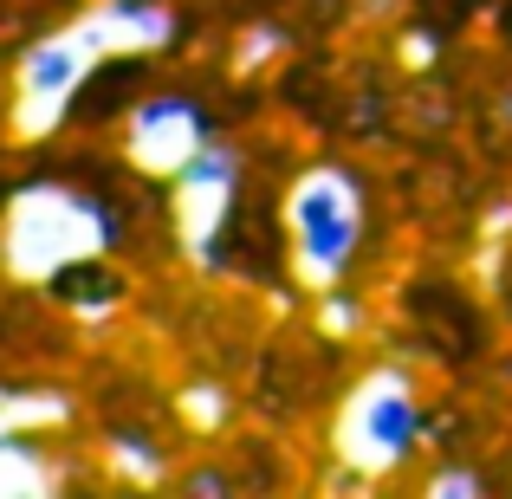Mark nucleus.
<instances>
[{
  "mask_svg": "<svg viewBox=\"0 0 512 499\" xmlns=\"http://www.w3.org/2000/svg\"><path fill=\"white\" fill-rule=\"evenodd\" d=\"M286 260L312 292L344 286L370 247V182L350 163H305L279 195Z\"/></svg>",
  "mask_w": 512,
  "mask_h": 499,
  "instance_id": "nucleus-1",
  "label": "nucleus"
},
{
  "mask_svg": "<svg viewBox=\"0 0 512 499\" xmlns=\"http://www.w3.org/2000/svg\"><path fill=\"white\" fill-rule=\"evenodd\" d=\"M46 299L65 305V312H78V318H104L130 299V279L117 273V266H104V253H78V260H65V266L46 273Z\"/></svg>",
  "mask_w": 512,
  "mask_h": 499,
  "instance_id": "nucleus-6",
  "label": "nucleus"
},
{
  "mask_svg": "<svg viewBox=\"0 0 512 499\" xmlns=\"http://www.w3.org/2000/svg\"><path fill=\"white\" fill-rule=\"evenodd\" d=\"M98 33L91 26H72V33H46L26 46L20 59V78H13V98H20V124L26 130H46V124H65V111H72L78 85H85V72L98 65Z\"/></svg>",
  "mask_w": 512,
  "mask_h": 499,
  "instance_id": "nucleus-4",
  "label": "nucleus"
},
{
  "mask_svg": "<svg viewBox=\"0 0 512 499\" xmlns=\"http://www.w3.org/2000/svg\"><path fill=\"white\" fill-rule=\"evenodd\" d=\"M428 441V402L422 383L396 363H376L357 389L344 396L338 415V454L357 467L363 480H389L422 454Z\"/></svg>",
  "mask_w": 512,
  "mask_h": 499,
  "instance_id": "nucleus-2",
  "label": "nucleus"
},
{
  "mask_svg": "<svg viewBox=\"0 0 512 499\" xmlns=\"http://www.w3.org/2000/svg\"><path fill=\"white\" fill-rule=\"evenodd\" d=\"M428 493H487V474L480 467H448V474H428Z\"/></svg>",
  "mask_w": 512,
  "mask_h": 499,
  "instance_id": "nucleus-7",
  "label": "nucleus"
},
{
  "mask_svg": "<svg viewBox=\"0 0 512 499\" xmlns=\"http://www.w3.org/2000/svg\"><path fill=\"white\" fill-rule=\"evenodd\" d=\"M117 130H124L130 169L150 175V182H156V175H169V182H175V175H182L214 143L208 104H201L195 91H182V85H156V78H150V91L130 104V117Z\"/></svg>",
  "mask_w": 512,
  "mask_h": 499,
  "instance_id": "nucleus-3",
  "label": "nucleus"
},
{
  "mask_svg": "<svg viewBox=\"0 0 512 499\" xmlns=\"http://www.w3.org/2000/svg\"><path fill=\"white\" fill-rule=\"evenodd\" d=\"M143 91H150V52H104V59L85 72V85H78L65 124H78V130L124 124L130 104H137Z\"/></svg>",
  "mask_w": 512,
  "mask_h": 499,
  "instance_id": "nucleus-5",
  "label": "nucleus"
}]
</instances>
